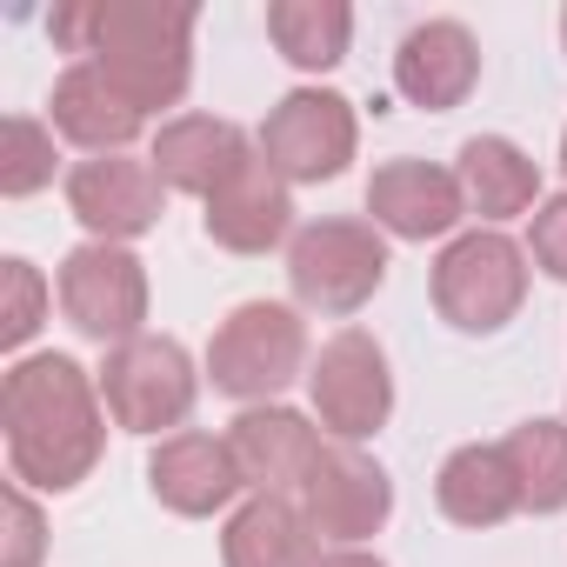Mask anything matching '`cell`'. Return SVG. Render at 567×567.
Segmentation results:
<instances>
[{
	"mask_svg": "<svg viewBox=\"0 0 567 567\" xmlns=\"http://www.w3.org/2000/svg\"><path fill=\"white\" fill-rule=\"evenodd\" d=\"M308 368H315L308 361V321L288 301H240L214 328V341H207L214 394L247 401V408H267L280 388H295Z\"/></svg>",
	"mask_w": 567,
	"mask_h": 567,
	"instance_id": "3",
	"label": "cell"
},
{
	"mask_svg": "<svg viewBox=\"0 0 567 567\" xmlns=\"http://www.w3.org/2000/svg\"><path fill=\"white\" fill-rule=\"evenodd\" d=\"M41 554H48V520H41L34 494L14 481L8 487V567H41Z\"/></svg>",
	"mask_w": 567,
	"mask_h": 567,
	"instance_id": "27",
	"label": "cell"
},
{
	"mask_svg": "<svg viewBox=\"0 0 567 567\" xmlns=\"http://www.w3.org/2000/svg\"><path fill=\"white\" fill-rule=\"evenodd\" d=\"M560 167H567V134H560Z\"/></svg>",
	"mask_w": 567,
	"mask_h": 567,
	"instance_id": "30",
	"label": "cell"
},
{
	"mask_svg": "<svg viewBox=\"0 0 567 567\" xmlns=\"http://www.w3.org/2000/svg\"><path fill=\"white\" fill-rule=\"evenodd\" d=\"M434 501H441V514L454 527H501V520H514L520 514V481H514L507 447L501 441L494 447L487 441L454 447L441 461V474H434Z\"/></svg>",
	"mask_w": 567,
	"mask_h": 567,
	"instance_id": "20",
	"label": "cell"
},
{
	"mask_svg": "<svg viewBox=\"0 0 567 567\" xmlns=\"http://www.w3.org/2000/svg\"><path fill=\"white\" fill-rule=\"evenodd\" d=\"M454 174H461L467 214H481L487 227H501V220L540 207V167H534V154L514 147L507 134H474V141H461Z\"/></svg>",
	"mask_w": 567,
	"mask_h": 567,
	"instance_id": "21",
	"label": "cell"
},
{
	"mask_svg": "<svg viewBox=\"0 0 567 567\" xmlns=\"http://www.w3.org/2000/svg\"><path fill=\"white\" fill-rule=\"evenodd\" d=\"M0 427H8V467L28 494H68L107 454L101 381L74 354H21L0 381Z\"/></svg>",
	"mask_w": 567,
	"mask_h": 567,
	"instance_id": "1",
	"label": "cell"
},
{
	"mask_svg": "<svg viewBox=\"0 0 567 567\" xmlns=\"http://www.w3.org/2000/svg\"><path fill=\"white\" fill-rule=\"evenodd\" d=\"M321 567H388V560H381V554H368V547H334Z\"/></svg>",
	"mask_w": 567,
	"mask_h": 567,
	"instance_id": "28",
	"label": "cell"
},
{
	"mask_svg": "<svg viewBox=\"0 0 567 567\" xmlns=\"http://www.w3.org/2000/svg\"><path fill=\"white\" fill-rule=\"evenodd\" d=\"M167 207V181L154 174L147 154H94L68 167V214L94 234V240H141L147 227H161Z\"/></svg>",
	"mask_w": 567,
	"mask_h": 567,
	"instance_id": "11",
	"label": "cell"
},
{
	"mask_svg": "<svg viewBox=\"0 0 567 567\" xmlns=\"http://www.w3.org/2000/svg\"><path fill=\"white\" fill-rule=\"evenodd\" d=\"M368 214L394 240H447L467 220V194H461V174L454 167H434V161L401 154V161H381L374 167Z\"/></svg>",
	"mask_w": 567,
	"mask_h": 567,
	"instance_id": "14",
	"label": "cell"
},
{
	"mask_svg": "<svg viewBox=\"0 0 567 567\" xmlns=\"http://www.w3.org/2000/svg\"><path fill=\"white\" fill-rule=\"evenodd\" d=\"M220 560L227 567H321V534L308 527L301 501H240L220 527Z\"/></svg>",
	"mask_w": 567,
	"mask_h": 567,
	"instance_id": "19",
	"label": "cell"
},
{
	"mask_svg": "<svg viewBox=\"0 0 567 567\" xmlns=\"http://www.w3.org/2000/svg\"><path fill=\"white\" fill-rule=\"evenodd\" d=\"M48 127L61 141H74L87 161L94 154H127L147 127V114L94 68V61H74L61 81H54V101H48Z\"/></svg>",
	"mask_w": 567,
	"mask_h": 567,
	"instance_id": "17",
	"label": "cell"
},
{
	"mask_svg": "<svg viewBox=\"0 0 567 567\" xmlns=\"http://www.w3.org/2000/svg\"><path fill=\"white\" fill-rule=\"evenodd\" d=\"M207 240L227 254H267L280 240H295V187L267 167V154L254 147L207 200H200Z\"/></svg>",
	"mask_w": 567,
	"mask_h": 567,
	"instance_id": "13",
	"label": "cell"
},
{
	"mask_svg": "<svg viewBox=\"0 0 567 567\" xmlns=\"http://www.w3.org/2000/svg\"><path fill=\"white\" fill-rule=\"evenodd\" d=\"M527 260L554 280H567V194H547L527 214Z\"/></svg>",
	"mask_w": 567,
	"mask_h": 567,
	"instance_id": "26",
	"label": "cell"
},
{
	"mask_svg": "<svg viewBox=\"0 0 567 567\" xmlns=\"http://www.w3.org/2000/svg\"><path fill=\"white\" fill-rule=\"evenodd\" d=\"M267 34L280 48V61L301 74H328L348 61L354 41V8L348 0H274L267 8Z\"/></svg>",
	"mask_w": 567,
	"mask_h": 567,
	"instance_id": "22",
	"label": "cell"
},
{
	"mask_svg": "<svg viewBox=\"0 0 567 567\" xmlns=\"http://www.w3.org/2000/svg\"><path fill=\"white\" fill-rule=\"evenodd\" d=\"M527 301V247L501 227L454 234L434 260V308L454 334H501Z\"/></svg>",
	"mask_w": 567,
	"mask_h": 567,
	"instance_id": "5",
	"label": "cell"
},
{
	"mask_svg": "<svg viewBox=\"0 0 567 567\" xmlns=\"http://www.w3.org/2000/svg\"><path fill=\"white\" fill-rule=\"evenodd\" d=\"M514 481H520V514H560L567 507V421H520L507 441Z\"/></svg>",
	"mask_w": 567,
	"mask_h": 567,
	"instance_id": "23",
	"label": "cell"
},
{
	"mask_svg": "<svg viewBox=\"0 0 567 567\" xmlns=\"http://www.w3.org/2000/svg\"><path fill=\"white\" fill-rule=\"evenodd\" d=\"M308 408H315V421H321L328 441L361 447L368 434H381L388 414H394L388 348L368 328H341L334 341H321V354L308 368Z\"/></svg>",
	"mask_w": 567,
	"mask_h": 567,
	"instance_id": "8",
	"label": "cell"
},
{
	"mask_svg": "<svg viewBox=\"0 0 567 567\" xmlns=\"http://www.w3.org/2000/svg\"><path fill=\"white\" fill-rule=\"evenodd\" d=\"M254 147L267 154V167L288 187H321V181L348 174V161L361 147V114L334 87H295L288 101L267 107Z\"/></svg>",
	"mask_w": 567,
	"mask_h": 567,
	"instance_id": "7",
	"label": "cell"
},
{
	"mask_svg": "<svg viewBox=\"0 0 567 567\" xmlns=\"http://www.w3.org/2000/svg\"><path fill=\"white\" fill-rule=\"evenodd\" d=\"M61 315L101 348H127L147 328V260L114 240H87L61 260Z\"/></svg>",
	"mask_w": 567,
	"mask_h": 567,
	"instance_id": "9",
	"label": "cell"
},
{
	"mask_svg": "<svg viewBox=\"0 0 567 567\" xmlns=\"http://www.w3.org/2000/svg\"><path fill=\"white\" fill-rule=\"evenodd\" d=\"M101 401H107V421L127 427V434H181V421L194 414V394H200V374H194V354L174 341V334H141L127 348H107L101 361Z\"/></svg>",
	"mask_w": 567,
	"mask_h": 567,
	"instance_id": "6",
	"label": "cell"
},
{
	"mask_svg": "<svg viewBox=\"0 0 567 567\" xmlns=\"http://www.w3.org/2000/svg\"><path fill=\"white\" fill-rule=\"evenodd\" d=\"M481 81V41L461 21H421L394 48V94L421 114H447Z\"/></svg>",
	"mask_w": 567,
	"mask_h": 567,
	"instance_id": "16",
	"label": "cell"
},
{
	"mask_svg": "<svg viewBox=\"0 0 567 567\" xmlns=\"http://www.w3.org/2000/svg\"><path fill=\"white\" fill-rule=\"evenodd\" d=\"M247 154H254V141L220 114H174V121H161V134L147 147L167 194H194V200H207Z\"/></svg>",
	"mask_w": 567,
	"mask_h": 567,
	"instance_id": "18",
	"label": "cell"
},
{
	"mask_svg": "<svg viewBox=\"0 0 567 567\" xmlns=\"http://www.w3.org/2000/svg\"><path fill=\"white\" fill-rule=\"evenodd\" d=\"M301 514H308V527L321 540L361 547V540H374L388 527L394 481H388V467L374 454H361L348 441H328L321 461H315V474H308V487H301Z\"/></svg>",
	"mask_w": 567,
	"mask_h": 567,
	"instance_id": "10",
	"label": "cell"
},
{
	"mask_svg": "<svg viewBox=\"0 0 567 567\" xmlns=\"http://www.w3.org/2000/svg\"><path fill=\"white\" fill-rule=\"evenodd\" d=\"M48 181H54V127L34 121V114H14L8 121V141H0V194L28 200Z\"/></svg>",
	"mask_w": 567,
	"mask_h": 567,
	"instance_id": "24",
	"label": "cell"
},
{
	"mask_svg": "<svg viewBox=\"0 0 567 567\" xmlns=\"http://www.w3.org/2000/svg\"><path fill=\"white\" fill-rule=\"evenodd\" d=\"M0 288H8V308H0V341H8V348H28L34 328L48 321V280H41L34 260L8 254V260H0Z\"/></svg>",
	"mask_w": 567,
	"mask_h": 567,
	"instance_id": "25",
	"label": "cell"
},
{
	"mask_svg": "<svg viewBox=\"0 0 567 567\" xmlns=\"http://www.w3.org/2000/svg\"><path fill=\"white\" fill-rule=\"evenodd\" d=\"M388 280V240L374 220H348V214H328V220H308L295 240H288V288L308 315H361Z\"/></svg>",
	"mask_w": 567,
	"mask_h": 567,
	"instance_id": "4",
	"label": "cell"
},
{
	"mask_svg": "<svg viewBox=\"0 0 567 567\" xmlns=\"http://www.w3.org/2000/svg\"><path fill=\"white\" fill-rule=\"evenodd\" d=\"M147 487L167 514L181 520H207L220 507H234L240 494V467L227 454V434H200V427H181L167 434L154 454H147Z\"/></svg>",
	"mask_w": 567,
	"mask_h": 567,
	"instance_id": "15",
	"label": "cell"
},
{
	"mask_svg": "<svg viewBox=\"0 0 567 567\" xmlns=\"http://www.w3.org/2000/svg\"><path fill=\"white\" fill-rule=\"evenodd\" d=\"M54 41L81 61H94L147 121L161 107H181L194 81V8L187 0H81L61 8Z\"/></svg>",
	"mask_w": 567,
	"mask_h": 567,
	"instance_id": "2",
	"label": "cell"
},
{
	"mask_svg": "<svg viewBox=\"0 0 567 567\" xmlns=\"http://www.w3.org/2000/svg\"><path fill=\"white\" fill-rule=\"evenodd\" d=\"M321 447H328L321 427L308 414H295V408H280V401L240 408L234 427H227V454L240 467V487L247 494H267V501H301Z\"/></svg>",
	"mask_w": 567,
	"mask_h": 567,
	"instance_id": "12",
	"label": "cell"
},
{
	"mask_svg": "<svg viewBox=\"0 0 567 567\" xmlns=\"http://www.w3.org/2000/svg\"><path fill=\"white\" fill-rule=\"evenodd\" d=\"M560 41H567V8H560Z\"/></svg>",
	"mask_w": 567,
	"mask_h": 567,
	"instance_id": "29",
	"label": "cell"
}]
</instances>
